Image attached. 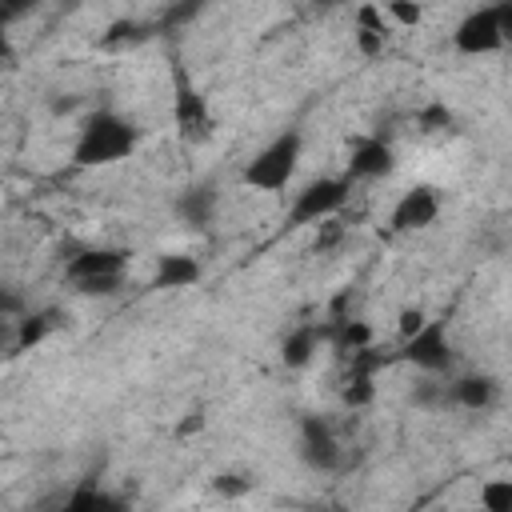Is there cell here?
Wrapping results in <instances>:
<instances>
[{"instance_id":"cell-1","label":"cell","mask_w":512,"mask_h":512,"mask_svg":"<svg viewBox=\"0 0 512 512\" xmlns=\"http://www.w3.org/2000/svg\"><path fill=\"white\" fill-rule=\"evenodd\" d=\"M140 144V128L112 112V108H96L92 116H84L80 132H76V144H72V164L76 168H104V164H116V160H128Z\"/></svg>"},{"instance_id":"cell-2","label":"cell","mask_w":512,"mask_h":512,"mask_svg":"<svg viewBox=\"0 0 512 512\" xmlns=\"http://www.w3.org/2000/svg\"><path fill=\"white\" fill-rule=\"evenodd\" d=\"M512 36V0H496V4H484L476 12H468L456 32H452V48L460 56H492L508 44Z\"/></svg>"},{"instance_id":"cell-3","label":"cell","mask_w":512,"mask_h":512,"mask_svg":"<svg viewBox=\"0 0 512 512\" xmlns=\"http://www.w3.org/2000/svg\"><path fill=\"white\" fill-rule=\"evenodd\" d=\"M300 148H304V136H300L296 128L280 132L276 140H268V144L244 164L240 180H244L248 188H256V192H280V188L292 180V172H296Z\"/></svg>"},{"instance_id":"cell-4","label":"cell","mask_w":512,"mask_h":512,"mask_svg":"<svg viewBox=\"0 0 512 512\" xmlns=\"http://www.w3.org/2000/svg\"><path fill=\"white\" fill-rule=\"evenodd\" d=\"M352 180L348 176H320L312 184H304L288 208V228H304V224H320L328 216H336L348 204Z\"/></svg>"},{"instance_id":"cell-5","label":"cell","mask_w":512,"mask_h":512,"mask_svg":"<svg viewBox=\"0 0 512 512\" xmlns=\"http://www.w3.org/2000/svg\"><path fill=\"white\" fill-rule=\"evenodd\" d=\"M172 88H176L172 120H176L180 140H188V144H204V140L212 136V112H208V100L200 96V88L192 84V76H188L184 64H172Z\"/></svg>"},{"instance_id":"cell-6","label":"cell","mask_w":512,"mask_h":512,"mask_svg":"<svg viewBox=\"0 0 512 512\" xmlns=\"http://www.w3.org/2000/svg\"><path fill=\"white\" fill-rule=\"evenodd\" d=\"M400 360L416 364L420 372H448L452 368V340H448V324L444 320H424L412 336H404L400 344Z\"/></svg>"},{"instance_id":"cell-7","label":"cell","mask_w":512,"mask_h":512,"mask_svg":"<svg viewBox=\"0 0 512 512\" xmlns=\"http://www.w3.org/2000/svg\"><path fill=\"white\" fill-rule=\"evenodd\" d=\"M300 460L316 472H336L344 468V448L324 416H304L300 420Z\"/></svg>"},{"instance_id":"cell-8","label":"cell","mask_w":512,"mask_h":512,"mask_svg":"<svg viewBox=\"0 0 512 512\" xmlns=\"http://www.w3.org/2000/svg\"><path fill=\"white\" fill-rule=\"evenodd\" d=\"M436 216H440V192H436L432 184H412V188L396 200V208H392V216H388V228H392V232H420V228H428Z\"/></svg>"},{"instance_id":"cell-9","label":"cell","mask_w":512,"mask_h":512,"mask_svg":"<svg viewBox=\"0 0 512 512\" xmlns=\"http://www.w3.org/2000/svg\"><path fill=\"white\" fill-rule=\"evenodd\" d=\"M124 264H128V252L124 248H80L68 264H64V276L72 288L88 284V280H104V276H124Z\"/></svg>"},{"instance_id":"cell-10","label":"cell","mask_w":512,"mask_h":512,"mask_svg":"<svg viewBox=\"0 0 512 512\" xmlns=\"http://www.w3.org/2000/svg\"><path fill=\"white\" fill-rule=\"evenodd\" d=\"M396 168V152L388 140L380 136H364L352 144V156H348V180H376V176H388Z\"/></svg>"},{"instance_id":"cell-11","label":"cell","mask_w":512,"mask_h":512,"mask_svg":"<svg viewBox=\"0 0 512 512\" xmlns=\"http://www.w3.org/2000/svg\"><path fill=\"white\" fill-rule=\"evenodd\" d=\"M500 400V384L492 376H456L452 384H444V404H460L468 412H484Z\"/></svg>"},{"instance_id":"cell-12","label":"cell","mask_w":512,"mask_h":512,"mask_svg":"<svg viewBox=\"0 0 512 512\" xmlns=\"http://www.w3.org/2000/svg\"><path fill=\"white\" fill-rule=\"evenodd\" d=\"M216 204H220V192L212 180H200V184H188L176 200V216L188 224V228H204L212 216H216Z\"/></svg>"},{"instance_id":"cell-13","label":"cell","mask_w":512,"mask_h":512,"mask_svg":"<svg viewBox=\"0 0 512 512\" xmlns=\"http://www.w3.org/2000/svg\"><path fill=\"white\" fill-rule=\"evenodd\" d=\"M64 328V312L60 308H40V312H20L16 316V352H28L36 344H44L52 332Z\"/></svg>"},{"instance_id":"cell-14","label":"cell","mask_w":512,"mask_h":512,"mask_svg":"<svg viewBox=\"0 0 512 512\" xmlns=\"http://www.w3.org/2000/svg\"><path fill=\"white\" fill-rule=\"evenodd\" d=\"M320 344H324V336H320L316 324H300V328H292V332L284 336V344H280V360H284V368H308Z\"/></svg>"},{"instance_id":"cell-15","label":"cell","mask_w":512,"mask_h":512,"mask_svg":"<svg viewBox=\"0 0 512 512\" xmlns=\"http://www.w3.org/2000/svg\"><path fill=\"white\" fill-rule=\"evenodd\" d=\"M196 280H200V260H196V256H184V252L160 256L156 276H152L156 288H188V284H196Z\"/></svg>"},{"instance_id":"cell-16","label":"cell","mask_w":512,"mask_h":512,"mask_svg":"<svg viewBox=\"0 0 512 512\" xmlns=\"http://www.w3.org/2000/svg\"><path fill=\"white\" fill-rule=\"evenodd\" d=\"M384 40H388V32H384L380 12L372 4H360V12H356V44H360V52L364 56H380Z\"/></svg>"},{"instance_id":"cell-17","label":"cell","mask_w":512,"mask_h":512,"mask_svg":"<svg viewBox=\"0 0 512 512\" xmlns=\"http://www.w3.org/2000/svg\"><path fill=\"white\" fill-rule=\"evenodd\" d=\"M64 508L68 512H124V500L104 492V488H92V484H80L72 496H64Z\"/></svg>"},{"instance_id":"cell-18","label":"cell","mask_w":512,"mask_h":512,"mask_svg":"<svg viewBox=\"0 0 512 512\" xmlns=\"http://www.w3.org/2000/svg\"><path fill=\"white\" fill-rule=\"evenodd\" d=\"M140 40H148V28H144V24H136V20H116V24H108V32L100 36V48H104V52H116V48H132V44H140Z\"/></svg>"},{"instance_id":"cell-19","label":"cell","mask_w":512,"mask_h":512,"mask_svg":"<svg viewBox=\"0 0 512 512\" xmlns=\"http://www.w3.org/2000/svg\"><path fill=\"white\" fill-rule=\"evenodd\" d=\"M344 364H348V372H360V376H376L384 364H392V356H388L384 348H376V344H364V348L348 352V356H344Z\"/></svg>"},{"instance_id":"cell-20","label":"cell","mask_w":512,"mask_h":512,"mask_svg":"<svg viewBox=\"0 0 512 512\" xmlns=\"http://www.w3.org/2000/svg\"><path fill=\"white\" fill-rule=\"evenodd\" d=\"M376 376H360V372H344V388H340V400L348 408H368L372 396H376Z\"/></svg>"},{"instance_id":"cell-21","label":"cell","mask_w":512,"mask_h":512,"mask_svg":"<svg viewBox=\"0 0 512 512\" xmlns=\"http://www.w3.org/2000/svg\"><path fill=\"white\" fill-rule=\"evenodd\" d=\"M480 508L484 512H512V480H488V484H480Z\"/></svg>"},{"instance_id":"cell-22","label":"cell","mask_w":512,"mask_h":512,"mask_svg":"<svg viewBox=\"0 0 512 512\" xmlns=\"http://www.w3.org/2000/svg\"><path fill=\"white\" fill-rule=\"evenodd\" d=\"M204 12V0H172L168 8H164V16H160V28H184V24H192L196 16Z\"/></svg>"},{"instance_id":"cell-23","label":"cell","mask_w":512,"mask_h":512,"mask_svg":"<svg viewBox=\"0 0 512 512\" xmlns=\"http://www.w3.org/2000/svg\"><path fill=\"white\" fill-rule=\"evenodd\" d=\"M452 128H456V116L444 104H428L420 112V132H452Z\"/></svg>"},{"instance_id":"cell-24","label":"cell","mask_w":512,"mask_h":512,"mask_svg":"<svg viewBox=\"0 0 512 512\" xmlns=\"http://www.w3.org/2000/svg\"><path fill=\"white\" fill-rule=\"evenodd\" d=\"M384 8H388V16H392L396 24H404V28L420 24V4H416V0H388Z\"/></svg>"},{"instance_id":"cell-25","label":"cell","mask_w":512,"mask_h":512,"mask_svg":"<svg viewBox=\"0 0 512 512\" xmlns=\"http://www.w3.org/2000/svg\"><path fill=\"white\" fill-rule=\"evenodd\" d=\"M248 488H252V480H244V476H232V472L212 476V492H220V496H244Z\"/></svg>"},{"instance_id":"cell-26","label":"cell","mask_w":512,"mask_h":512,"mask_svg":"<svg viewBox=\"0 0 512 512\" xmlns=\"http://www.w3.org/2000/svg\"><path fill=\"white\" fill-rule=\"evenodd\" d=\"M120 288V276H104V280H88V284H80L76 292L80 296H112Z\"/></svg>"},{"instance_id":"cell-27","label":"cell","mask_w":512,"mask_h":512,"mask_svg":"<svg viewBox=\"0 0 512 512\" xmlns=\"http://www.w3.org/2000/svg\"><path fill=\"white\" fill-rule=\"evenodd\" d=\"M36 4H40V0H0V24H8V20H16V16H28Z\"/></svg>"},{"instance_id":"cell-28","label":"cell","mask_w":512,"mask_h":512,"mask_svg":"<svg viewBox=\"0 0 512 512\" xmlns=\"http://www.w3.org/2000/svg\"><path fill=\"white\" fill-rule=\"evenodd\" d=\"M24 312V296L8 284H0V316H20Z\"/></svg>"},{"instance_id":"cell-29","label":"cell","mask_w":512,"mask_h":512,"mask_svg":"<svg viewBox=\"0 0 512 512\" xmlns=\"http://www.w3.org/2000/svg\"><path fill=\"white\" fill-rule=\"evenodd\" d=\"M16 352V316H0V356Z\"/></svg>"},{"instance_id":"cell-30","label":"cell","mask_w":512,"mask_h":512,"mask_svg":"<svg viewBox=\"0 0 512 512\" xmlns=\"http://www.w3.org/2000/svg\"><path fill=\"white\" fill-rule=\"evenodd\" d=\"M424 320H428V316H424L420 308H404V312H400V340H404V336H412Z\"/></svg>"},{"instance_id":"cell-31","label":"cell","mask_w":512,"mask_h":512,"mask_svg":"<svg viewBox=\"0 0 512 512\" xmlns=\"http://www.w3.org/2000/svg\"><path fill=\"white\" fill-rule=\"evenodd\" d=\"M320 224H324V232L316 236V248L324 252V248H332V244L340 240V224H332V216H328V220H320Z\"/></svg>"},{"instance_id":"cell-32","label":"cell","mask_w":512,"mask_h":512,"mask_svg":"<svg viewBox=\"0 0 512 512\" xmlns=\"http://www.w3.org/2000/svg\"><path fill=\"white\" fill-rule=\"evenodd\" d=\"M412 400L428 408V404H436V400H444V388H436V384H420V388L412 392Z\"/></svg>"},{"instance_id":"cell-33","label":"cell","mask_w":512,"mask_h":512,"mask_svg":"<svg viewBox=\"0 0 512 512\" xmlns=\"http://www.w3.org/2000/svg\"><path fill=\"white\" fill-rule=\"evenodd\" d=\"M200 428H204V416H200V412H188V416L180 420V428H176V432H180V436H188V432H200Z\"/></svg>"},{"instance_id":"cell-34","label":"cell","mask_w":512,"mask_h":512,"mask_svg":"<svg viewBox=\"0 0 512 512\" xmlns=\"http://www.w3.org/2000/svg\"><path fill=\"white\" fill-rule=\"evenodd\" d=\"M340 4H348V0H312V8H320V12H328V8H340Z\"/></svg>"}]
</instances>
